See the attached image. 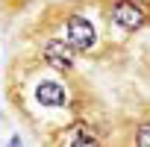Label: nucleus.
<instances>
[{"label":"nucleus","mask_w":150,"mask_h":147,"mask_svg":"<svg viewBox=\"0 0 150 147\" xmlns=\"http://www.w3.org/2000/svg\"><path fill=\"white\" fill-rule=\"evenodd\" d=\"M68 44L74 50H88L94 44V27L83 15H71L68 18Z\"/></svg>","instance_id":"f257e3e1"},{"label":"nucleus","mask_w":150,"mask_h":147,"mask_svg":"<svg viewBox=\"0 0 150 147\" xmlns=\"http://www.w3.org/2000/svg\"><path fill=\"white\" fill-rule=\"evenodd\" d=\"M144 18H147L144 9L135 6V3H129V0H121V3H115V9H112V21L121 30H127V33H135L144 24Z\"/></svg>","instance_id":"f03ea898"},{"label":"nucleus","mask_w":150,"mask_h":147,"mask_svg":"<svg viewBox=\"0 0 150 147\" xmlns=\"http://www.w3.org/2000/svg\"><path fill=\"white\" fill-rule=\"evenodd\" d=\"M44 59H47L53 68L68 71V68L74 65V47H71L68 41H47V47H44Z\"/></svg>","instance_id":"7ed1b4c3"},{"label":"nucleus","mask_w":150,"mask_h":147,"mask_svg":"<svg viewBox=\"0 0 150 147\" xmlns=\"http://www.w3.org/2000/svg\"><path fill=\"white\" fill-rule=\"evenodd\" d=\"M35 97H38V103H41V106H50V109L65 103V91H62V86H59V83H38Z\"/></svg>","instance_id":"20e7f679"},{"label":"nucleus","mask_w":150,"mask_h":147,"mask_svg":"<svg viewBox=\"0 0 150 147\" xmlns=\"http://www.w3.org/2000/svg\"><path fill=\"white\" fill-rule=\"evenodd\" d=\"M74 144H97V138L86 129V127H74V138H71Z\"/></svg>","instance_id":"39448f33"},{"label":"nucleus","mask_w":150,"mask_h":147,"mask_svg":"<svg viewBox=\"0 0 150 147\" xmlns=\"http://www.w3.org/2000/svg\"><path fill=\"white\" fill-rule=\"evenodd\" d=\"M135 144H138V147H150V124H141V127H138Z\"/></svg>","instance_id":"423d86ee"}]
</instances>
